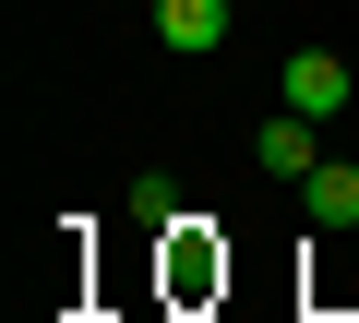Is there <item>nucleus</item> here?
Instances as JSON below:
<instances>
[{"mask_svg":"<svg viewBox=\"0 0 359 323\" xmlns=\"http://www.w3.org/2000/svg\"><path fill=\"white\" fill-rule=\"evenodd\" d=\"M359 84H347V60L335 48H287V72H276V108H299V120H335Z\"/></svg>","mask_w":359,"mask_h":323,"instance_id":"1","label":"nucleus"},{"mask_svg":"<svg viewBox=\"0 0 359 323\" xmlns=\"http://www.w3.org/2000/svg\"><path fill=\"white\" fill-rule=\"evenodd\" d=\"M299 192H311V228H359V168H335V156H323Z\"/></svg>","mask_w":359,"mask_h":323,"instance_id":"4","label":"nucleus"},{"mask_svg":"<svg viewBox=\"0 0 359 323\" xmlns=\"http://www.w3.org/2000/svg\"><path fill=\"white\" fill-rule=\"evenodd\" d=\"M120 216H132V228H180V180H168V168H144V180L120 192Z\"/></svg>","mask_w":359,"mask_h":323,"instance_id":"5","label":"nucleus"},{"mask_svg":"<svg viewBox=\"0 0 359 323\" xmlns=\"http://www.w3.org/2000/svg\"><path fill=\"white\" fill-rule=\"evenodd\" d=\"M156 36H168V48H192V60L228 48V0H156Z\"/></svg>","mask_w":359,"mask_h":323,"instance_id":"3","label":"nucleus"},{"mask_svg":"<svg viewBox=\"0 0 359 323\" xmlns=\"http://www.w3.org/2000/svg\"><path fill=\"white\" fill-rule=\"evenodd\" d=\"M311 132H323V120H299V108H276V120L252 132V168H264V180H311V168H323V156H311Z\"/></svg>","mask_w":359,"mask_h":323,"instance_id":"2","label":"nucleus"}]
</instances>
